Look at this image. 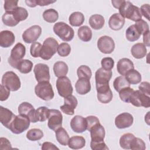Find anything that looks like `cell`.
<instances>
[{"mask_svg": "<svg viewBox=\"0 0 150 150\" xmlns=\"http://www.w3.org/2000/svg\"><path fill=\"white\" fill-rule=\"evenodd\" d=\"M119 13L124 18L137 22L142 19V15L138 6L134 5L131 2L124 1L119 8Z\"/></svg>", "mask_w": 150, "mask_h": 150, "instance_id": "1", "label": "cell"}, {"mask_svg": "<svg viewBox=\"0 0 150 150\" xmlns=\"http://www.w3.org/2000/svg\"><path fill=\"white\" fill-rule=\"evenodd\" d=\"M59 44L53 38L49 37L45 40L41 48L40 57L43 60H48L56 53Z\"/></svg>", "mask_w": 150, "mask_h": 150, "instance_id": "2", "label": "cell"}, {"mask_svg": "<svg viewBox=\"0 0 150 150\" xmlns=\"http://www.w3.org/2000/svg\"><path fill=\"white\" fill-rule=\"evenodd\" d=\"M30 122L27 116L19 114L15 117L8 129L13 134H20L28 129Z\"/></svg>", "mask_w": 150, "mask_h": 150, "instance_id": "3", "label": "cell"}, {"mask_svg": "<svg viewBox=\"0 0 150 150\" xmlns=\"http://www.w3.org/2000/svg\"><path fill=\"white\" fill-rule=\"evenodd\" d=\"M53 31L60 39L65 42L71 40L74 36L73 29L63 22L56 23L53 26Z\"/></svg>", "mask_w": 150, "mask_h": 150, "instance_id": "4", "label": "cell"}, {"mask_svg": "<svg viewBox=\"0 0 150 150\" xmlns=\"http://www.w3.org/2000/svg\"><path fill=\"white\" fill-rule=\"evenodd\" d=\"M36 95L45 101H49L53 98L54 94L52 84L49 81L38 83L35 87Z\"/></svg>", "mask_w": 150, "mask_h": 150, "instance_id": "5", "label": "cell"}, {"mask_svg": "<svg viewBox=\"0 0 150 150\" xmlns=\"http://www.w3.org/2000/svg\"><path fill=\"white\" fill-rule=\"evenodd\" d=\"M2 84L11 91H16L21 88V83L18 75L12 71L5 72L2 77Z\"/></svg>", "mask_w": 150, "mask_h": 150, "instance_id": "6", "label": "cell"}, {"mask_svg": "<svg viewBox=\"0 0 150 150\" xmlns=\"http://www.w3.org/2000/svg\"><path fill=\"white\" fill-rule=\"evenodd\" d=\"M129 103L135 107L148 108L150 107V97L139 90H134L130 96Z\"/></svg>", "mask_w": 150, "mask_h": 150, "instance_id": "7", "label": "cell"}, {"mask_svg": "<svg viewBox=\"0 0 150 150\" xmlns=\"http://www.w3.org/2000/svg\"><path fill=\"white\" fill-rule=\"evenodd\" d=\"M58 94L62 97H66L73 93V87L70 80L66 76L59 77L56 84Z\"/></svg>", "mask_w": 150, "mask_h": 150, "instance_id": "8", "label": "cell"}, {"mask_svg": "<svg viewBox=\"0 0 150 150\" xmlns=\"http://www.w3.org/2000/svg\"><path fill=\"white\" fill-rule=\"evenodd\" d=\"M63 116L61 112L56 109H49V115L48 117V127L53 130L56 131L62 125Z\"/></svg>", "mask_w": 150, "mask_h": 150, "instance_id": "9", "label": "cell"}, {"mask_svg": "<svg viewBox=\"0 0 150 150\" xmlns=\"http://www.w3.org/2000/svg\"><path fill=\"white\" fill-rule=\"evenodd\" d=\"M25 53V46L21 43H16L11 50L10 57L8 58L9 64L13 67L16 62L23 59Z\"/></svg>", "mask_w": 150, "mask_h": 150, "instance_id": "10", "label": "cell"}, {"mask_svg": "<svg viewBox=\"0 0 150 150\" xmlns=\"http://www.w3.org/2000/svg\"><path fill=\"white\" fill-rule=\"evenodd\" d=\"M42 33V28L39 25H33L25 30L22 34V39L26 43L35 42Z\"/></svg>", "mask_w": 150, "mask_h": 150, "instance_id": "11", "label": "cell"}, {"mask_svg": "<svg viewBox=\"0 0 150 150\" xmlns=\"http://www.w3.org/2000/svg\"><path fill=\"white\" fill-rule=\"evenodd\" d=\"M35 79L38 83L43 81H49L50 76L49 66L43 63L36 64L33 69Z\"/></svg>", "mask_w": 150, "mask_h": 150, "instance_id": "12", "label": "cell"}, {"mask_svg": "<svg viewBox=\"0 0 150 150\" xmlns=\"http://www.w3.org/2000/svg\"><path fill=\"white\" fill-rule=\"evenodd\" d=\"M97 47L101 53L110 54L115 49V43L111 37L103 36H101L97 41Z\"/></svg>", "mask_w": 150, "mask_h": 150, "instance_id": "13", "label": "cell"}, {"mask_svg": "<svg viewBox=\"0 0 150 150\" xmlns=\"http://www.w3.org/2000/svg\"><path fill=\"white\" fill-rule=\"evenodd\" d=\"M98 100L103 104L110 103L112 99V93L109 86V84L96 86Z\"/></svg>", "mask_w": 150, "mask_h": 150, "instance_id": "14", "label": "cell"}, {"mask_svg": "<svg viewBox=\"0 0 150 150\" xmlns=\"http://www.w3.org/2000/svg\"><path fill=\"white\" fill-rule=\"evenodd\" d=\"M134 122L133 116L128 112H122L115 118V125L119 129H124L131 127Z\"/></svg>", "mask_w": 150, "mask_h": 150, "instance_id": "15", "label": "cell"}, {"mask_svg": "<svg viewBox=\"0 0 150 150\" xmlns=\"http://www.w3.org/2000/svg\"><path fill=\"white\" fill-rule=\"evenodd\" d=\"M78 104V101L75 96L72 94L64 97V104L60 107V110L66 114L73 115L74 113V109H76Z\"/></svg>", "mask_w": 150, "mask_h": 150, "instance_id": "16", "label": "cell"}, {"mask_svg": "<svg viewBox=\"0 0 150 150\" xmlns=\"http://www.w3.org/2000/svg\"><path fill=\"white\" fill-rule=\"evenodd\" d=\"M18 112L27 116L31 122H37L36 118V110L33 106L28 102H23L18 107Z\"/></svg>", "mask_w": 150, "mask_h": 150, "instance_id": "17", "label": "cell"}, {"mask_svg": "<svg viewBox=\"0 0 150 150\" xmlns=\"http://www.w3.org/2000/svg\"><path fill=\"white\" fill-rule=\"evenodd\" d=\"M72 130L77 133H82L87 130V124L86 118L80 115H75L70 121Z\"/></svg>", "mask_w": 150, "mask_h": 150, "instance_id": "18", "label": "cell"}, {"mask_svg": "<svg viewBox=\"0 0 150 150\" xmlns=\"http://www.w3.org/2000/svg\"><path fill=\"white\" fill-rule=\"evenodd\" d=\"M111 77V70H106L103 68L98 69L95 73L96 86L109 84Z\"/></svg>", "mask_w": 150, "mask_h": 150, "instance_id": "19", "label": "cell"}, {"mask_svg": "<svg viewBox=\"0 0 150 150\" xmlns=\"http://www.w3.org/2000/svg\"><path fill=\"white\" fill-rule=\"evenodd\" d=\"M89 131L90 132L91 142H97L104 141L105 131L104 128L100 123L93 126Z\"/></svg>", "mask_w": 150, "mask_h": 150, "instance_id": "20", "label": "cell"}, {"mask_svg": "<svg viewBox=\"0 0 150 150\" xmlns=\"http://www.w3.org/2000/svg\"><path fill=\"white\" fill-rule=\"evenodd\" d=\"M15 40L13 33L10 30H2L0 33V46L7 48L11 46Z\"/></svg>", "mask_w": 150, "mask_h": 150, "instance_id": "21", "label": "cell"}, {"mask_svg": "<svg viewBox=\"0 0 150 150\" xmlns=\"http://www.w3.org/2000/svg\"><path fill=\"white\" fill-rule=\"evenodd\" d=\"M16 115L9 109L2 106L0 107V121L7 128H9L11 122Z\"/></svg>", "mask_w": 150, "mask_h": 150, "instance_id": "22", "label": "cell"}, {"mask_svg": "<svg viewBox=\"0 0 150 150\" xmlns=\"http://www.w3.org/2000/svg\"><path fill=\"white\" fill-rule=\"evenodd\" d=\"M124 23L125 19L119 13L112 14L108 21L109 27L114 30H120L124 26Z\"/></svg>", "mask_w": 150, "mask_h": 150, "instance_id": "23", "label": "cell"}, {"mask_svg": "<svg viewBox=\"0 0 150 150\" xmlns=\"http://www.w3.org/2000/svg\"><path fill=\"white\" fill-rule=\"evenodd\" d=\"M75 88L77 93L80 95H84L91 90L90 79L86 78H80L75 84Z\"/></svg>", "mask_w": 150, "mask_h": 150, "instance_id": "24", "label": "cell"}, {"mask_svg": "<svg viewBox=\"0 0 150 150\" xmlns=\"http://www.w3.org/2000/svg\"><path fill=\"white\" fill-rule=\"evenodd\" d=\"M134 69V65L133 62L128 58H122L117 62V69L121 76H125L127 72Z\"/></svg>", "mask_w": 150, "mask_h": 150, "instance_id": "25", "label": "cell"}, {"mask_svg": "<svg viewBox=\"0 0 150 150\" xmlns=\"http://www.w3.org/2000/svg\"><path fill=\"white\" fill-rule=\"evenodd\" d=\"M12 67L18 69L21 73L27 74L31 71L33 63L28 59H22L16 62Z\"/></svg>", "mask_w": 150, "mask_h": 150, "instance_id": "26", "label": "cell"}, {"mask_svg": "<svg viewBox=\"0 0 150 150\" xmlns=\"http://www.w3.org/2000/svg\"><path fill=\"white\" fill-rule=\"evenodd\" d=\"M132 56L137 59L144 57L147 53L146 46L141 43H137L132 46L131 49Z\"/></svg>", "mask_w": 150, "mask_h": 150, "instance_id": "27", "label": "cell"}, {"mask_svg": "<svg viewBox=\"0 0 150 150\" xmlns=\"http://www.w3.org/2000/svg\"><path fill=\"white\" fill-rule=\"evenodd\" d=\"M105 23L104 17L99 14H94L90 16L89 19V24L91 28L95 30L101 29Z\"/></svg>", "mask_w": 150, "mask_h": 150, "instance_id": "28", "label": "cell"}, {"mask_svg": "<svg viewBox=\"0 0 150 150\" xmlns=\"http://www.w3.org/2000/svg\"><path fill=\"white\" fill-rule=\"evenodd\" d=\"M69 67L67 64L62 61L56 62L53 65V71L55 76L57 77L66 76L67 74Z\"/></svg>", "mask_w": 150, "mask_h": 150, "instance_id": "29", "label": "cell"}, {"mask_svg": "<svg viewBox=\"0 0 150 150\" xmlns=\"http://www.w3.org/2000/svg\"><path fill=\"white\" fill-rule=\"evenodd\" d=\"M86 145V140L81 136H73L68 141L69 147L73 149H79L83 148Z\"/></svg>", "mask_w": 150, "mask_h": 150, "instance_id": "30", "label": "cell"}, {"mask_svg": "<svg viewBox=\"0 0 150 150\" xmlns=\"http://www.w3.org/2000/svg\"><path fill=\"white\" fill-rule=\"evenodd\" d=\"M56 138L58 142L63 146H66L68 144V141L70 139L69 135L66 129L62 127L55 131Z\"/></svg>", "mask_w": 150, "mask_h": 150, "instance_id": "31", "label": "cell"}, {"mask_svg": "<svg viewBox=\"0 0 150 150\" xmlns=\"http://www.w3.org/2000/svg\"><path fill=\"white\" fill-rule=\"evenodd\" d=\"M124 76L130 84H137L141 82L142 79L141 74L134 69L127 72Z\"/></svg>", "mask_w": 150, "mask_h": 150, "instance_id": "32", "label": "cell"}, {"mask_svg": "<svg viewBox=\"0 0 150 150\" xmlns=\"http://www.w3.org/2000/svg\"><path fill=\"white\" fill-rule=\"evenodd\" d=\"M69 21L70 25L73 26H80L84 21V16L80 12H74L70 15Z\"/></svg>", "mask_w": 150, "mask_h": 150, "instance_id": "33", "label": "cell"}, {"mask_svg": "<svg viewBox=\"0 0 150 150\" xmlns=\"http://www.w3.org/2000/svg\"><path fill=\"white\" fill-rule=\"evenodd\" d=\"M77 35L79 39L83 42H89L92 38V31L87 26H83L79 28Z\"/></svg>", "mask_w": 150, "mask_h": 150, "instance_id": "34", "label": "cell"}, {"mask_svg": "<svg viewBox=\"0 0 150 150\" xmlns=\"http://www.w3.org/2000/svg\"><path fill=\"white\" fill-rule=\"evenodd\" d=\"M113 87L116 91L119 92L124 88L129 87L130 84L124 76H120L116 77L114 80Z\"/></svg>", "mask_w": 150, "mask_h": 150, "instance_id": "35", "label": "cell"}, {"mask_svg": "<svg viewBox=\"0 0 150 150\" xmlns=\"http://www.w3.org/2000/svg\"><path fill=\"white\" fill-rule=\"evenodd\" d=\"M43 19L49 23H54L59 18V13L54 9H48L43 13Z\"/></svg>", "mask_w": 150, "mask_h": 150, "instance_id": "36", "label": "cell"}, {"mask_svg": "<svg viewBox=\"0 0 150 150\" xmlns=\"http://www.w3.org/2000/svg\"><path fill=\"white\" fill-rule=\"evenodd\" d=\"M141 35L134 25L129 26L125 32V37L129 42H134L139 39Z\"/></svg>", "mask_w": 150, "mask_h": 150, "instance_id": "37", "label": "cell"}, {"mask_svg": "<svg viewBox=\"0 0 150 150\" xmlns=\"http://www.w3.org/2000/svg\"><path fill=\"white\" fill-rule=\"evenodd\" d=\"M12 12L13 17L19 23L21 21H23L26 19L28 16V12L27 10L22 7L18 6L16 9L12 11Z\"/></svg>", "mask_w": 150, "mask_h": 150, "instance_id": "38", "label": "cell"}, {"mask_svg": "<svg viewBox=\"0 0 150 150\" xmlns=\"http://www.w3.org/2000/svg\"><path fill=\"white\" fill-rule=\"evenodd\" d=\"M49 115V109L46 107H40L36 110V121L43 122L48 119Z\"/></svg>", "mask_w": 150, "mask_h": 150, "instance_id": "39", "label": "cell"}, {"mask_svg": "<svg viewBox=\"0 0 150 150\" xmlns=\"http://www.w3.org/2000/svg\"><path fill=\"white\" fill-rule=\"evenodd\" d=\"M2 21L6 26L10 27L15 26L19 23V22L16 21L13 17L12 11L5 12L2 16Z\"/></svg>", "mask_w": 150, "mask_h": 150, "instance_id": "40", "label": "cell"}, {"mask_svg": "<svg viewBox=\"0 0 150 150\" xmlns=\"http://www.w3.org/2000/svg\"><path fill=\"white\" fill-rule=\"evenodd\" d=\"M43 137V131L38 128H32L26 133V138L30 141H36L40 140Z\"/></svg>", "mask_w": 150, "mask_h": 150, "instance_id": "41", "label": "cell"}, {"mask_svg": "<svg viewBox=\"0 0 150 150\" xmlns=\"http://www.w3.org/2000/svg\"><path fill=\"white\" fill-rule=\"evenodd\" d=\"M135 137L131 133H126L123 134L120 139V145L124 149H129V145L131 141Z\"/></svg>", "mask_w": 150, "mask_h": 150, "instance_id": "42", "label": "cell"}, {"mask_svg": "<svg viewBox=\"0 0 150 150\" xmlns=\"http://www.w3.org/2000/svg\"><path fill=\"white\" fill-rule=\"evenodd\" d=\"M77 74L80 78H86L90 79L92 75V72L90 68L86 65H81L78 67L77 70Z\"/></svg>", "mask_w": 150, "mask_h": 150, "instance_id": "43", "label": "cell"}, {"mask_svg": "<svg viewBox=\"0 0 150 150\" xmlns=\"http://www.w3.org/2000/svg\"><path fill=\"white\" fill-rule=\"evenodd\" d=\"M129 148L133 150H144L146 148L145 143L142 139L135 137L131 142Z\"/></svg>", "mask_w": 150, "mask_h": 150, "instance_id": "44", "label": "cell"}, {"mask_svg": "<svg viewBox=\"0 0 150 150\" xmlns=\"http://www.w3.org/2000/svg\"><path fill=\"white\" fill-rule=\"evenodd\" d=\"M71 52L70 46L66 42L60 43L57 47V52L61 57H66L69 55Z\"/></svg>", "mask_w": 150, "mask_h": 150, "instance_id": "45", "label": "cell"}, {"mask_svg": "<svg viewBox=\"0 0 150 150\" xmlns=\"http://www.w3.org/2000/svg\"><path fill=\"white\" fill-rule=\"evenodd\" d=\"M134 91V89L129 87H126L119 91V96L120 99L125 103H129V99L131 94Z\"/></svg>", "mask_w": 150, "mask_h": 150, "instance_id": "46", "label": "cell"}, {"mask_svg": "<svg viewBox=\"0 0 150 150\" xmlns=\"http://www.w3.org/2000/svg\"><path fill=\"white\" fill-rule=\"evenodd\" d=\"M134 25L141 35H144L145 33L149 31V25L143 19H141L137 22H135Z\"/></svg>", "mask_w": 150, "mask_h": 150, "instance_id": "47", "label": "cell"}, {"mask_svg": "<svg viewBox=\"0 0 150 150\" xmlns=\"http://www.w3.org/2000/svg\"><path fill=\"white\" fill-rule=\"evenodd\" d=\"M42 47V45L37 42H33L30 48V53L32 56L33 57H40V50L41 48Z\"/></svg>", "mask_w": 150, "mask_h": 150, "instance_id": "48", "label": "cell"}, {"mask_svg": "<svg viewBox=\"0 0 150 150\" xmlns=\"http://www.w3.org/2000/svg\"><path fill=\"white\" fill-rule=\"evenodd\" d=\"M101 68L106 70H111L114 65V60L110 57H104L101 61Z\"/></svg>", "mask_w": 150, "mask_h": 150, "instance_id": "49", "label": "cell"}, {"mask_svg": "<svg viewBox=\"0 0 150 150\" xmlns=\"http://www.w3.org/2000/svg\"><path fill=\"white\" fill-rule=\"evenodd\" d=\"M18 1L6 0L4 2V8L6 12H11L18 7Z\"/></svg>", "mask_w": 150, "mask_h": 150, "instance_id": "50", "label": "cell"}, {"mask_svg": "<svg viewBox=\"0 0 150 150\" xmlns=\"http://www.w3.org/2000/svg\"><path fill=\"white\" fill-rule=\"evenodd\" d=\"M10 91L7 87L1 84L0 86V101L6 100L10 96Z\"/></svg>", "mask_w": 150, "mask_h": 150, "instance_id": "51", "label": "cell"}, {"mask_svg": "<svg viewBox=\"0 0 150 150\" xmlns=\"http://www.w3.org/2000/svg\"><path fill=\"white\" fill-rule=\"evenodd\" d=\"M87 124V130L89 131L93 126L95 125L100 123V120L99 119L94 115H90L88 116L86 118Z\"/></svg>", "mask_w": 150, "mask_h": 150, "instance_id": "52", "label": "cell"}, {"mask_svg": "<svg viewBox=\"0 0 150 150\" xmlns=\"http://www.w3.org/2000/svg\"><path fill=\"white\" fill-rule=\"evenodd\" d=\"M90 147L93 150H107L108 146L104 141L101 142H90Z\"/></svg>", "mask_w": 150, "mask_h": 150, "instance_id": "53", "label": "cell"}, {"mask_svg": "<svg viewBox=\"0 0 150 150\" xmlns=\"http://www.w3.org/2000/svg\"><path fill=\"white\" fill-rule=\"evenodd\" d=\"M139 90L145 94L149 96L150 95V87H149V83L147 81H143L141 83L139 87Z\"/></svg>", "mask_w": 150, "mask_h": 150, "instance_id": "54", "label": "cell"}, {"mask_svg": "<svg viewBox=\"0 0 150 150\" xmlns=\"http://www.w3.org/2000/svg\"><path fill=\"white\" fill-rule=\"evenodd\" d=\"M12 149L11 142L6 138L1 137L0 138V149Z\"/></svg>", "mask_w": 150, "mask_h": 150, "instance_id": "55", "label": "cell"}, {"mask_svg": "<svg viewBox=\"0 0 150 150\" xmlns=\"http://www.w3.org/2000/svg\"><path fill=\"white\" fill-rule=\"evenodd\" d=\"M140 12L141 15H142L145 18L149 21V5L144 4L141 6Z\"/></svg>", "mask_w": 150, "mask_h": 150, "instance_id": "56", "label": "cell"}, {"mask_svg": "<svg viewBox=\"0 0 150 150\" xmlns=\"http://www.w3.org/2000/svg\"><path fill=\"white\" fill-rule=\"evenodd\" d=\"M42 149L43 150L46 149H59V148L53 143L50 142H45L42 145Z\"/></svg>", "mask_w": 150, "mask_h": 150, "instance_id": "57", "label": "cell"}, {"mask_svg": "<svg viewBox=\"0 0 150 150\" xmlns=\"http://www.w3.org/2000/svg\"><path fill=\"white\" fill-rule=\"evenodd\" d=\"M56 2V1H50V0H36V5L43 6H47Z\"/></svg>", "mask_w": 150, "mask_h": 150, "instance_id": "58", "label": "cell"}, {"mask_svg": "<svg viewBox=\"0 0 150 150\" xmlns=\"http://www.w3.org/2000/svg\"><path fill=\"white\" fill-rule=\"evenodd\" d=\"M144 45L146 46H149V30L143 35Z\"/></svg>", "mask_w": 150, "mask_h": 150, "instance_id": "59", "label": "cell"}, {"mask_svg": "<svg viewBox=\"0 0 150 150\" xmlns=\"http://www.w3.org/2000/svg\"><path fill=\"white\" fill-rule=\"evenodd\" d=\"M124 0H112L111 1V3L113 6L117 9H119L121 4H122Z\"/></svg>", "mask_w": 150, "mask_h": 150, "instance_id": "60", "label": "cell"}, {"mask_svg": "<svg viewBox=\"0 0 150 150\" xmlns=\"http://www.w3.org/2000/svg\"><path fill=\"white\" fill-rule=\"evenodd\" d=\"M25 3L27 6L31 7V8H34L36 6V0H27L25 1Z\"/></svg>", "mask_w": 150, "mask_h": 150, "instance_id": "61", "label": "cell"}]
</instances>
